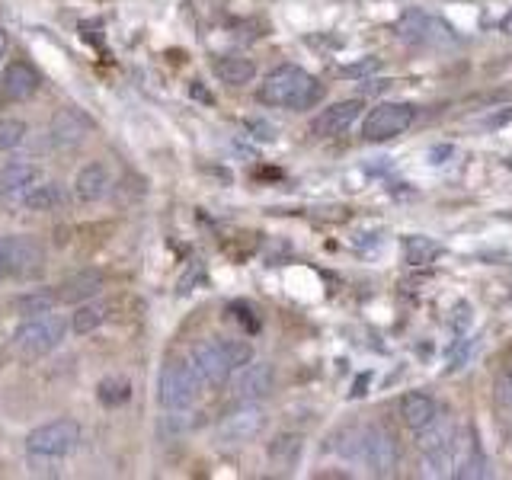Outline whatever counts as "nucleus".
<instances>
[{"mask_svg": "<svg viewBox=\"0 0 512 480\" xmlns=\"http://www.w3.org/2000/svg\"><path fill=\"white\" fill-rule=\"evenodd\" d=\"M106 324V304L100 301H87V304H80V308L71 314V330L77 336H87L93 330H100Z\"/></svg>", "mask_w": 512, "mask_h": 480, "instance_id": "20", "label": "nucleus"}, {"mask_svg": "<svg viewBox=\"0 0 512 480\" xmlns=\"http://www.w3.org/2000/svg\"><path fill=\"white\" fill-rule=\"evenodd\" d=\"M439 413H442V407L429 394L413 391V394L400 397V420H404V426L413 429V432H420L423 426H429Z\"/></svg>", "mask_w": 512, "mask_h": 480, "instance_id": "15", "label": "nucleus"}, {"mask_svg": "<svg viewBox=\"0 0 512 480\" xmlns=\"http://www.w3.org/2000/svg\"><path fill=\"white\" fill-rule=\"evenodd\" d=\"M269 458L276 468L282 471H292L298 458H301V436H279L276 442L269 445Z\"/></svg>", "mask_w": 512, "mask_h": 480, "instance_id": "21", "label": "nucleus"}, {"mask_svg": "<svg viewBox=\"0 0 512 480\" xmlns=\"http://www.w3.org/2000/svg\"><path fill=\"white\" fill-rule=\"evenodd\" d=\"M112 180H109V170L103 164H87L84 170L77 173V180H74V192H77V199L80 202H100L106 199V192H109Z\"/></svg>", "mask_w": 512, "mask_h": 480, "instance_id": "16", "label": "nucleus"}, {"mask_svg": "<svg viewBox=\"0 0 512 480\" xmlns=\"http://www.w3.org/2000/svg\"><path fill=\"white\" fill-rule=\"evenodd\" d=\"M7 266L13 279H32L45 269V250L32 234L7 237Z\"/></svg>", "mask_w": 512, "mask_h": 480, "instance_id": "10", "label": "nucleus"}, {"mask_svg": "<svg viewBox=\"0 0 512 480\" xmlns=\"http://www.w3.org/2000/svg\"><path fill=\"white\" fill-rule=\"evenodd\" d=\"M266 429V413L256 404H240L231 410L215 429V448L218 452H237V448L250 445Z\"/></svg>", "mask_w": 512, "mask_h": 480, "instance_id": "4", "label": "nucleus"}, {"mask_svg": "<svg viewBox=\"0 0 512 480\" xmlns=\"http://www.w3.org/2000/svg\"><path fill=\"white\" fill-rule=\"evenodd\" d=\"M93 132V122L87 112H80L77 106H64L52 116V125H48V138L58 151H74L87 141V135Z\"/></svg>", "mask_w": 512, "mask_h": 480, "instance_id": "9", "label": "nucleus"}, {"mask_svg": "<svg viewBox=\"0 0 512 480\" xmlns=\"http://www.w3.org/2000/svg\"><path fill=\"white\" fill-rule=\"evenodd\" d=\"M496 404L503 410H512V365H506L496 378Z\"/></svg>", "mask_w": 512, "mask_h": 480, "instance_id": "26", "label": "nucleus"}, {"mask_svg": "<svg viewBox=\"0 0 512 480\" xmlns=\"http://www.w3.org/2000/svg\"><path fill=\"white\" fill-rule=\"evenodd\" d=\"M100 288H103V272L84 269V272H77V276L64 279V282L58 285V301H64V304L90 301L96 292H100Z\"/></svg>", "mask_w": 512, "mask_h": 480, "instance_id": "17", "label": "nucleus"}, {"mask_svg": "<svg viewBox=\"0 0 512 480\" xmlns=\"http://www.w3.org/2000/svg\"><path fill=\"white\" fill-rule=\"evenodd\" d=\"M416 122V106L410 103H381L365 116L362 122V138L365 141H391L404 135Z\"/></svg>", "mask_w": 512, "mask_h": 480, "instance_id": "7", "label": "nucleus"}, {"mask_svg": "<svg viewBox=\"0 0 512 480\" xmlns=\"http://www.w3.org/2000/svg\"><path fill=\"white\" fill-rule=\"evenodd\" d=\"M10 276V266H7V237H0V282Z\"/></svg>", "mask_w": 512, "mask_h": 480, "instance_id": "28", "label": "nucleus"}, {"mask_svg": "<svg viewBox=\"0 0 512 480\" xmlns=\"http://www.w3.org/2000/svg\"><path fill=\"white\" fill-rule=\"evenodd\" d=\"M500 32H503V36H512V10L500 20Z\"/></svg>", "mask_w": 512, "mask_h": 480, "instance_id": "29", "label": "nucleus"}, {"mask_svg": "<svg viewBox=\"0 0 512 480\" xmlns=\"http://www.w3.org/2000/svg\"><path fill=\"white\" fill-rule=\"evenodd\" d=\"M397 442L388 429L381 426H362V445H359V461L365 464L368 471L378 477H388L397 468Z\"/></svg>", "mask_w": 512, "mask_h": 480, "instance_id": "8", "label": "nucleus"}, {"mask_svg": "<svg viewBox=\"0 0 512 480\" xmlns=\"http://www.w3.org/2000/svg\"><path fill=\"white\" fill-rule=\"evenodd\" d=\"M253 359V349L247 340H208L202 346L192 349V372L199 375L202 388L208 384H224L228 381L240 365H247Z\"/></svg>", "mask_w": 512, "mask_h": 480, "instance_id": "2", "label": "nucleus"}, {"mask_svg": "<svg viewBox=\"0 0 512 480\" xmlns=\"http://www.w3.org/2000/svg\"><path fill=\"white\" fill-rule=\"evenodd\" d=\"M64 202V192L58 183H36L26 196H23V208H29V212H52V208H58Z\"/></svg>", "mask_w": 512, "mask_h": 480, "instance_id": "19", "label": "nucleus"}, {"mask_svg": "<svg viewBox=\"0 0 512 480\" xmlns=\"http://www.w3.org/2000/svg\"><path fill=\"white\" fill-rule=\"evenodd\" d=\"M359 112H362V100H343V103H333L330 109H324L320 116L314 119L311 125V132L317 138H336V135H343L352 128V122L359 119Z\"/></svg>", "mask_w": 512, "mask_h": 480, "instance_id": "14", "label": "nucleus"}, {"mask_svg": "<svg viewBox=\"0 0 512 480\" xmlns=\"http://www.w3.org/2000/svg\"><path fill=\"white\" fill-rule=\"evenodd\" d=\"M55 304H58V292H52V288H36V292L16 298V311L23 317H36V314L52 311Z\"/></svg>", "mask_w": 512, "mask_h": 480, "instance_id": "23", "label": "nucleus"}, {"mask_svg": "<svg viewBox=\"0 0 512 480\" xmlns=\"http://www.w3.org/2000/svg\"><path fill=\"white\" fill-rule=\"evenodd\" d=\"M439 253H442V247L436 244V240L423 237V234H413V237L404 240V256H407L410 266H426V263L436 260Z\"/></svg>", "mask_w": 512, "mask_h": 480, "instance_id": "22", "label": "nucleus"}, {"mask_svg": "<svg viewBox=\"0 0 512 480\" xmlns=\"http://www.w3.org/2000/svg\"><path fill=\"white\" fill-rule=\"evenodd\" d=\"M272 384H276V372H272L269 362H247L237 368V378H234V397L237 404H256L263 400Z\"/></svg>", "mask_w": 512, "mask_h": 480, "instance_id": "11", "label": "nucleus"}, {"mask_svg": "<svg viewBox=\"0 0 512 480\" xmlns=\"http://www.w3.org/2000/svg\"><path fill=\"white\" fill-rule=\"evenodd\" d=\"M39 84H42V80H39V74H36L32 64L13 61L10 68L4 71V77H0V100H4V103H23L39 90Z\"/></svg>", "mask_w": 512, "mask_h": 480, "instance_id": "13", "label": "nucleus"}, {"mask_svg": "<svg viewBox=\"0 0 512 480\" xmlns=\"http://www.w3.org/2000/svg\"><path fill=\"white\" fill-rule=\"evenodd\" d=\"M26 138V122L23 119H0V151H13L16 144Z\"/></svg>", "mask_w": 512, "mask_h": 480, "instance_id": "25", "label": "nucleus"}, {"mask_svg": "<svg viewBox=\"0 0 512 480\" xmlns=\"http://www.w3.org/2000/svg\"><path fill=\"white\" fill-rule=\"evenodd\" d=\"M132 397V384H128L125 378H103L100 381V400L106 407H119V404H125V400Z\"/></svg>", "mask_w": 512, "mask_h": 480, "instance_id": "24", "label": "nucleus"}, {"mask_svg": "<svg viewBox=\"0 0 512 480\" xmlns=\"http://www.w3.org/2000/svg\"><path fill=\"white\" fill-rule=\"evenodd\" d=\"M215 74L224 80V84L244 87V84H250V80L256 77V64L250 58H244V55H228V58L215 61Z\"/></svg>", "mask_w": 512, "mask_h": 480, "instance_id": "18", "label": "nucleus"}, {"mask_svg": "<svg viewBox=\"0 0 512 480\" xmlns=\"http://www.w3.org/2000/svg\"><path fill=\"white\" fill-rule=\"evenodd\" d=\"M42 183V170L36 164H26V160H16L0 170V202L4 205H20L26 192Z\"/></svg>", "mask_w": 512, "mask_h": 480, "instance_id": "12", "label": "nucleus"}, {"mask_svg": "<svg viewBox=\"0 0 512 480\" xmlns=\"http://www.w3.org/2000/svg\"><path fill=\"white\" fill-rule=\"evenodd\" d=\"M80 442V426L74 420H52L26 436V452L39 458H64L71 455Z\"/></svg>", "mask_w": 512, "mask_h": 480, "instance_id": "5", "label": "nucleus"}, {"mask_svg": "<svg viewBox=\"0 0 512 480\" xmlns=\"http://www.w3.org/2000/svg\"><path fill=\"white\" fill-rule=\"evenodd\" d=\"M4 55H7V32L0 29V58H4Z\"/></svg>", "mask_w": 512, "mask_h": 480, "instance_id": "30", "label": "nucleus"}, {"mask_svg": "<svg viewBox=\"0 0 512 480\" xmlns=\"http://www.w3.org/2000/svg\"><path fill=\"white\" fill-rule=\"evenodd\" d=\"M64 330H68L64 317H58L52 311L29 317L26 324H20L13 333V352L26 362H36V359L48 356V352L61 346Z\"/></svg>", "mask_w": 512, "mask_h": 480, "instance_id": "3", "label": "nucleus"}, {"mask_svg": "<svg viewBox=\"0 0 512 480\" xmlns=\"http://www.w3.org/2000/svg\"><path fill=\"white\" fill-rule=\"evenodd\" d=\"M260 100L266 106L282 109H311L324 100V84L295 64H282V68L269 71L260 84Z\"/></svg>", "mask_w": 512, "mask_h": 480, "instance_id": "1", "label": "nucleus"}, {"mask_svg": "<svg viewBox=\"0 0 512 480\" xmlns=\"http://www.w3.org/2000/svg\"><path fill=\"white\" fill-rule=\"evenodd\" d=\"M202 388L199 375L192 372L189 362H170L164 372H160V407L164 410H189L196 391Z\"/></svg>", "mask_w": 512, "mask_h": 480, "instance_id": "6", "label": "nucleus"}, {"mask_svg": "<svg viewBox=\"0 0 512 480\" xmlns=\"http://www.w3.org/2000/svg\"><path fill=\"white\" fill-rule=\"evenodd\" d=\"M231 311H234V317H237V324H240V327H247L250 333L260 330V317H256V311L250 308V304L234 301V304H231Z\"/></svg>", "mask_w": 512, "mask_h": 480, "instance_id": "27", "label": "nucleus"}]
</instances>
